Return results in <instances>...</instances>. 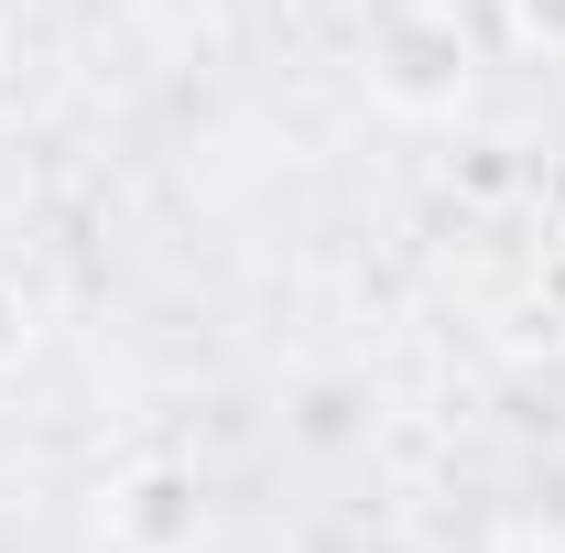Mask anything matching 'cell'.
Wrapping results in <instances>:
<instances>
[{
	"mask_svg": "<svg viewBox=\"0 0 565 553\" xmlns=\"http://www.w3.org/2000/svg\"><path fill=\"white\" fill-rule=\"evenodd\" d=\"M468 22H457V0H381V22H370V98L381 109H403V120H446L457 98H468Z\"/></svg>",
	"mask_w": 565,
	"mask_h": 553,
	"instance_id": "1",
	"label": "cell"
},
{
	"mask_svg": "<svg viewBox=\"0 0 565 553\" xmlns=\"http://www.w3.org/2000/svg\"><path fill=\"white\" fill-rule=\"evenodd\" d=\"M98 532H109L120 553H196V543H207V488H196V467H174V456L120 467Z\"/></svg>",
	"mask_w": 565,
	"mask_h": 553,
	"instance_id": "2",
	"label": "cell"
},
{
	"mask_svg": "<svg viewBox=\"0 0 565 553\" xmlns=\"http://www.w3.org/2000/svg\"><path fill=\"white\" fill-rule=\"evenodd\" d=\"M522 532H533L544 553H565V456L533 478V499H522Z\"/></svg>",
	"mask_w": 565,
	"mask_h": 553,
	"instance_id": "3",
	"label": "cell"
},
{
	"mask_svg": "<svg viewBox=\"0 0 565 553\" xmlns=\"http://www.w3.org/2000/svg\"><path fill=\"white\" fill-rule=\"evenodd\" d=\"M511 33L533 55H565V0H511Z\"/></svg>",
	"mask_w": 565,
	"mask_h": 553,
	"instance_id": "4",
	"label": "cell"
},
{
	"mask_svg": "<svg viewBox=\"0 0 565 553\" xmlns=\"http://www.w3.org/2000/svg\"><path fill=\"white\" fill-rule=\"evenodd\" d=\"M22 347H33V304L22 282H0V369H22Z\"/></svg>",
	"mask_w": 565,
	"mask_h": 553,
	"instance_id": "5",
	"label": "cell"
}]
</instances>
